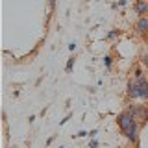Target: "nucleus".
<instances>
[{"label":"nucleus","mask_w":148,"mask_h":148,"mask_svg":"<svg viewBox=\"0 0 148 148\" xmlns=\"http://www.w3.org/2000/svg\"><path fill=\"white\" fill-rule=\"evenodd\" d=\"M119 126L128 135L130 141H137V122L132 117V113H122L119 117Z\"/></svg>","instance_id":"nucleus-1"},{"label":"nucleus","mask_w":148,"mask_h":148,"mask_svg":"<svg viewBox=\"0 0 148 148\" xmlns=\"http://www.w3.org/2000/svg\"><path fill=\"white\" fill-rule=\"evenodd\" d=\"M137 85H139V92H141V96H143V98H148V82L143 80V76H141V78H137Z\"/></svg>","instance_id":"nucleus-2"},{"label":"nucleus","mask_w":148,"mask_h":148,"mask_svg":"<svg viewBox=\"0 0 148 148\" xmlns=\"http://www.w3.org/2000/svg\"><path fill=\"white\" fill-rule=\"evenodd\" d=\"M128 92H130V96H133V98L141 96V92H139V85H137V82H130V83H128Z\"/></svg>","instance_id":"nucleus-3"},{"label":"nucleus","mask_w":148,"mask_h":148,"mask_svg":"<svg viewBox=\"0 0 148 148\" xmlns=\"http://www.w3.org/2000/svg\"><path fill=\"white\" fill-rule=\"evenodd\" d=\"M137 30H139V32H148V18H139Z\"/></svg>","instance_id":"nucleus-4"},{"label":"nucleus","mask_w":148,"mask_h":148,"mask_svg":"<svg viewBox=\"0 0 148 148\" xmlns=\"http://www.w3.org/2000/svg\"><path fill=\"white\" fill-rule=\"evenodd\" d=\"M145 9H146V4L145 2H139L137 4V11H145Z\"/></svg>","instance_id":"nucleus-5"},{"label":"nucleus","mask_w":148,"mask_h":148,"mask_svg":"<svg viewBox=\"0 0 148 148\" xmlns=\"http://www.w3.org/2000/svg\"><path fill=\"white\" fill-rule=\"evenodd\" d=\"M72 63H74V59H69V63H67V71H71V69H72Z\"/></svg>","instance_id":"nucleus-6"}]
</instances>
